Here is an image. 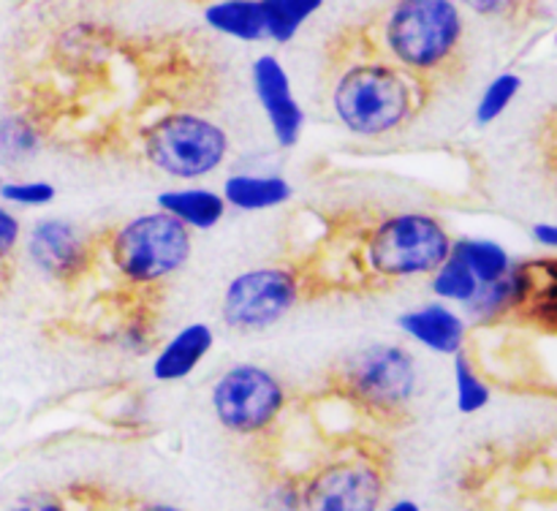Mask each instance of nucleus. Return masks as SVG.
Masks as SVG:
<instances>
[{
	"label": "nucleus",
	"mask_w": 557,
	"mask_h": 511,
	"mask_svg": "<svg viewBox=\"0 0 557 511\" xmlns=\"http://www.w3.org/2000/svg\"><path fill=\"white\" fill-rule=\"evenodd\" d=\"M337 120L359 136H384L400 128L422 107L419 76L395 63H357L332 92Z\"/></svg>",
	"instance_id": "nucleus-1"
},
{
	"label": "nucleus",
	"mask_w": 557,
	"mask_h": 511,
	"mask_svg": "<svg viewBox=\"0 0 557 511\" xmlns=\"http://www.w3.org/2000/svg\"><path fill=\"white\" fill-rule=\"evenodd\" d=\"M462 38V16L451 0H403L384 20V47L397 68L435 74L451 63Z\"/></svg>",
	"instance_id": "nucleus-2"
},
{
	"label": "nucleus",
	"mask_w": 557,
	"mask_h": 511,
	"mask_svg": "<svg viewBox=\"0 0 557 511\" xmlns=\"http://www.w3.org/2000/svg\"><path fill=\"white\" fill-rule=\"evenodd\" d=\"M451 253L446 228L424 212H397L375 223L364 242V259L379 277L400 281L433 275Z\"/></svg>",
	"instance_id": "nucleus-3"
},
{
	"label": "nucleus",
	"mask_w": 557,
	"mask_h": 511,
	"mask_svg": "<svg viewBox=\"0 0 557 511\" xmlns=\"http://www.w3.org/2000/svg\"><path fill=\"white\" fill-rule=\"evenodd\" d=\"M194 239L180 221L166 212H147L123 223L112 234L109 256L120 277L134 286H152L174 275L190 259Z\"/></svg>",
	"instance_id": "nucleus-4"
},
{
	"label": "nucleus",
	"mask_w": 557,
	"mask_h": 511,
	"mask_svg": "<svg viewBox=\"0 0 557 511\" xmlns=\"http://www.w3.org/2000/svg\"><path fill=\"white\" fill-rule=\"evenodd\" d=\"M337 384L351 402L375 416L406 413L417 395V362L395 342L359 348L337 367Z\"/></svg>",
	"instance_id": "nucleus-5"
},
{
	"label": "nucleus",
	"mask_w": 557,
	"mask_h": 511,
	"mask_svg": "<svg viewBox=\"0 0 557 511\" xmlns=\"http://www.w3.org/2000/svg\"><path fill=\"white\" fill-rule=\"evenodd\" d=\"M147 161L177 179H199L215 172L228 152V136L212 120L190 112L163 114L141 134Z\"/></svg>",
	"instance_id": "nucleus-6"
},
{
	"label": "nucleus",
	"mask_w": 557,
	"mask_h": 511,
	"mask_svg": "<svg viewBox=\"0 0 557 511\" xmlns=\"http://www.w3.org/2000/svg\"><path fill=\"white\" fill-rule=\"evenodd\" d=\"M212 411L218 422L237 435L264 433L286 408V389L261 364H232L212 386Z\"/></svg>",
	"instance_id": "nucleus-7"
},
{
	"label": "nucleus",
	"mask_w": 557,
	"mask_h": 511,
	"mask_svg": "<svg viewBox=\"0 0 557 511\" xmlns=\"http://www.w3.org/2000/svg\"><path fill=\"white\" fill-rule=\"evenodd\" d=\"M384 498V468L368 454L337 457L302 482V511H379Z\"/></svg>",
	"instance_id": "nucleus-8"
},
{
	"label": "nucleus",
	"mask_w": 557,
	"mask_h": 511,
	"mask_svg": "<svg viewBox=\"0 0 557 511\" xmlns=\"http://www.w3.org/2000/svg\"><path fill=\"white\" fill-rule=\"evenodd\" d=\"M299 302V277L286 266H259L234 277L223 291L221 315L237 332H261L286 319Z\"/></svg>",
	"instance_id": "nucleus-9"
},
{
	"label": "nucleus",
	"mask_w": 557,
	"mask_h": 511,
	"mask_svg": "<svg viewBox=\"0 0 557 511\" xmlns=\"http://www.w3.org/2000/svg\"><path fill=\"white\" fill-rule=\"evenodd\" d=\"M27 259L52 281H74L85 275L92 253L87 237L63 217H41L27 234Z\"/></svg>",
	"instance_id": "nucleus-10"
},
{
	"label": "nucleus",
	"mask_w": 557,
	"mask_h": 511,
	"mask_svg": "<svg viewBox=\"0 0 557 511\" xmlns=\"http://www.w3.org/2000/svg\"><path fill=\"white\" fill-rule=\"evenodd\" d=\"M253 92L259 98L261 109H264L267 120H270L272 136L281 147H294L302 136L305 128V112L299 101L294 98L292 79H288L286 68L272 54H261L253 60Z\"/></svg>",
	"instance_id": "nucleus-11"
},
{
	"label": "nucleus",
	"mask_w": 557,
	"mask_h": 511,
	"mask_svg": "<svg viewBox=\"0 0 557 511\" xmlns=\"http://www.w3.org/2000/svg\"><path fill=\"white\" fill-rule=\"evenodd\" d=\"M511 275L517 286L515 313L533 326L557 332V259L525 261L517 264Z\"/></svg>",
	"instance_id": "nucleus-12"
},
{
	"label": "nucleus",
	"mask_w": 557,
	"mask_h": 511,
	"mask_svg": "<svg viewBox=\"0 0 557 511\" xmlns=\"http://www.w3.org/2000/svg\"><path fill=\"white\" fill-rule=\"evenodd\" d=\"M400 329L424 348L446 357H457L466 342V321L460 313L446 308L444 302H430L417 310H408L397 319Z\"/></svg>",
	"instance_id": "nucleus-13"
},
{
	"label": "nucleus",
	"mask_w": 557,
	"mask_h": 511,
	"mask_svg": "<svg viewBox=\"0 0 557 511\" xmlns=\"http://www.w3.org/2000/svg\"><path fill=\"white\" fill-rule=\"evenodd\" d=\"M215 346V332L207 324L183 326L174 337H169L166 346H161L158 357L152 359V375L158 381H183L199 367L201 359Z\"/></svg>",
	"instance_id": "nucleus-14"
},
{
	"label": "nucleus",
	"mask_w": 557,
	"mask_h": 511,
	"mask_svg": "<svg viewBox=\"0 0 557 511\" xmlns=\"http://www.w3.org/2000/svg\"><path fill=\"white\" fill-rule=\"evenodd\" d=\"M158 210L172 215L185 228H212L226 215V201L221 194L207 188H177L163 190L158 196Z\"/></svg>",
	"instance_id": "nucleus-15"
},
{
	"label": "nucleus",
	"mask_w": 557,
	"mask_h": 511,
	"mask_svg": "<svg viewBox=\"0 0 557 511\" xmlns=\"http://www.w3.org/2000/svg\"><path fill=\"white\" fill-rule=\"evenodd\" d=\"M294 188L283 177H259V174H234L223 185V201L237 210L256 212L286 204Z\"/></svg>",
	"instance_id": "nucleus-16"
},
{
	"label": "nucleus",
	"mask_w": 557,
	"mask_h": 511,
	"mask_svg": "<svg viewBox=\"0 0 557 511\" xmlns=\"http://www.w3.org/2000/svg\"><path fill=\"white\" fill-rule=\"evenodd\" d=\"M212 30L237 41H264V16L259 0H223L205 11Z\"/></svg>",
	"instance_id": "nucleus-17"
},
{
	"label": "nucleus",
	"mask_w": 557,
	"mask_h": 511,
	"mask_svg": "<svg viewBox=\"0 0 557 511\" xmlns=\"http://www.w3.org/2000/svg\"><path fill=\"white\" fill-rule=\"evenodd\" d=\"M451 253L473 272L479 286H490V283L504 281L511 272V256L506 248H500L493 239H451Z\"/></svg>",
	"instance_id": "nucleus-18"
},
{
	"label": "nucleus",
	"mask_w": 557,
	"mask_h": 511,
	"mask_svg": "<svg viewBox=\"0 0 557 511\" xmlns=\"http://www.w3.org/2000/svg\"><path fill=\"white\" fill-rule=\"evenodd\" d=\"M264 16V36L270 41L288 43L299 27L321 9V0H259Z\"/></svg>",
	"instance_id": "nucleus-19"
},
{
	"label": "nucleus",
	"mask_w": 557,
	"mask_h": 511,
	"mask_svg": "<svg viewBox=\"0 0 557 511\" xmlns=\"http://www.w3.org/2000/svg\"><path fill=\"white\" fill-rule=\"evenodd\" d=\"M41 150V134L36 123L25 114H3L0 117V158L9 163H22Z\"/></svg>",
	"instance_id": "nucleus-20"
},
{
	"label": "nucleus",
	"mask_w": 557,
	"mask_h": 511,
	"mask_svg": "<svg viewBox=\"0 0 557 511\" xmlns=\"http://www.w3.org/2000/svg\"><path fill=\"white\" fill-rule=\"evenodd\" d=\"M430 286H433V294L438 299H446V302H462V304L471 302V299L479 294V288H482L476 277H473V272L468 270L455 253H449V259L433 272Z\"/></svg>",
	"instance_id": "nucleus-21"
},
{
	"label": "nucleus",
	"mask_w": 557,
	"mask_h": 511,
	"mask_svg": "<svg viewBox=\"0 0 557 511\" xmlns=\"http://www.w3.org/2000/svg\"><path fill=\"white\" fill-rule=\"evenodd\" d=\"M455 389L460 413H476L490 402V386L484 384L482 375L462 351L455 357Z\"/></svg>",
	"instance_id": "nucleus-22"
},
{
	"label": "nucleus",
	"mask_w": 557,
	"mask_h": 511,
	"mask_svg": "<svg viewBox=\"0 0 557 511\" xmlns=\"http://www.w3.org/2000/svg\"><path fill=\"white\" fill-rule=\"evenodd\" d=\"M522 79L517 74H500L484 87L482 98H479V107H476V123L479 125H490L511 107V101L517 98L520 92Z\"/></svg>",
	"instance_id": "nucleus-23"
},
{
	"label": "nucleus",
	"mask_w": 557,
	"mask_h": 511,
	"mask_svg": "<svg viewBox=\"0 0 557 511\" xmlns=\"http://www.w3.org/2000/svg\"><path fill=\"white\" fill-rule=\"evenodd\" d=\"M511 270H515V266H511ZM515 302H517V286H515V275L509 272L504 281L479 288V294L468 302V308H471V313L476 315V319L490 321V319H498V315L506 313V310H515Z\"/></svg>",
	"instance_id": "nucleus-24"
},
{
	"label": "nucleus",
	"mask_w": 557,
	"mask_h": 511,
	"mask_svg": "<svg viewBox=\"0 0 557 511\" xmlns=\"http://www.w3.org/2000/svg\"><path fill=\"white\" fill-rule=\"evenodd\" d=\"M58 190L52 183H44V179H27V183H3L0 188V199L9 201L16 207H44L49 201H54Z\"/></svg>",
	"instance_id": "nucleus-25"
},
{
	"label": "nucleus",
	"mask_w": 557,
	"mask_h": 511,
	"mask_svg": "<svg viewBox=\"0 0 557 511\" xmlns=\"http://www.w3.org/2000/svg\"><path fill=\"white\" fill-rule=\"evenodd\" d=\"M264 511H302V482L277 478L264 493Z\"/></svg>",
	"instance_id": "nucleus-26"
},
{
	"label": "nucleus",
	"mask_w": 557,
	"mask_h": 511,
	"mask_svg": "<svg viewBox=\"0 0 557 511\" xmlns=\"http://www.w3.org/2000/svg\"><path fill=\"white\" fill-rule=\"evenodd\" d=\"M9 511H71L63 495L49 493V489H33V493L20 495Z\"/></svg>",
	"instance_id": "nucleus-27"
},
{
	"label": "nucleus",
	"mask_w": 557,
	"mask_h": 511,
	"mask_svg": "<svg viewBox=\"0 0 557 511\" xmlns=\"http://www.w3.org/2000/svg\"><path fill=\"white\" fill-rule=\"evenodd\" d=\"M20 237H22L20 217H16L9 207L0 204V261H5L11 253H14Z\"/></svg>",
	"instance_id": "nucleus-28"
},
{
	"label": "nucleus",
	"mask_w": 557,
	"mask_h": 511,
	"mask_svg": "<svg viewBox=\"0 0 557 511\" xmlns=\"http://www.w3.org/2000/svg\"><path fill=\"white\" fill-rule=\"evenodd\" d=\"M147 342H150V329H147L145 321H131L125 324V329L120 332V346L125 351H145Z\"/></svg>",
	"instance_id": "nucleus-29"
},
{
	"label": "nucleus",
	"mask_w": 557,
	"mask_h": 511,
	"mask_svg": "<svg viewBox=\"0 0 557 511\" xmlns=\"http://www.w3.org/2000/svg\"><path fill=\"white\" fill-rule=\"evenodd\" d=\"M533 237H536V242L547 245V248H557V223H536Z\"/></svg>",
	"instance_id": "nucleus-30"
},
{
	"label": "nucleus",
	"mask_w": 557,
	"mask_h": 511,
	"mask_svg": "<svg viewBox=\"0 0 557 511\" xmlns=\"http://www.w3.org/2000/svg\"><path fill=\"white\" fill-rule=\"evenodd\" d=\"M379 511H424V509L413 498H397V500H392V503L381 506Z\"/></svg>",
	"instance_id": "nucleus-31"
},
{
	"label": "nucleus",
	"mask_w": 557,
	"mask_h": 511,
	"mask_svg": "<svg viewBox=\"0 0 557 511\" xmlns=\"http://www.w3.org/2000/svg\"><path fill=\"white\" fill-rule=\"evenodd\" d=\"M136 511H185L174 503H141Z\"/></svg>",
	"instance_id": "nucleus-32"
},
{
	"label": "nucleus",
	"mask_w": 557,
	"mask_h": 511,
	"mask_svg": "<svg viewBox=\"0 0 557 511\" xmlns=\"http://www.w3.org/2000/svg\"><path fill=\"white\" fill-rule=\"evenodd\" d=\"M0 188H3V177H0Z\"/></svg>",
	"instance_id": "nucleus-33"
}]
</instances>
